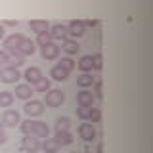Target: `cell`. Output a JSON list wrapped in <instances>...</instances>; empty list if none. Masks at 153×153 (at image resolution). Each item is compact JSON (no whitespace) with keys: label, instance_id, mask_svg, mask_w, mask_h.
Returning a JSON list of instances; mask_svg holds the SVG:
<instances>
[{"label":"cell","instance_id":"28","mask_svg":"<svg viewBox=\"0 0 153 153\" xmlns=\"http://www.w3.org/2000/svg\"><path fill=\"white\" fill-rule=\"evenodd\" d=\"M94 98L96 100H102L103 98V82H102V80H98V79H96V82H94Z\"/></svg>","mask_w":153,"mask_h":153},{"label":"cell","instance_id":"13","mask_svg":"<svg viewBox=\"0 0 153 153\" xmlns=\"http://www.w3.org/2000/svg\"><path fill=\"white\" fill-rule=\"evenodd\" d=\"M17 52H19V54H21L23 57L33 56V54L36 52V44H35V40H31V38L23 36V40L19 42V46H17Z\"/></svg>","mask_w":153,"mask_h":153},{"label":"cell","instance_id":"4","mask_svg":"<svg viewBox=\"0 0 153 153\" xmlns=\"http://www.w3.org/2000/svg\"><path fill=\"white\" fill-rule=\"evenodd\" d=\"M63 102H65V94L61 92L59 88L48 90L46 96H44V105H46V107H59Z\"/></svg>","mask_w":153,"mask_h":153},{"label":"cell","instance_id":"25","mask_svg":"<svg viewBox=\"0 0 153 153\" xmlns=\"http://www.w3.org/2000/svg\"><path fill=\"white\" fill-rule=\"evenodd\" d=\"M76 67H79L82 73H90V71H92V56H82L79 59V63H76Z\"/></svg>","mask_w":153,"mask_h":153},{"label":"cell","instance_id":"18","mask_svg":"<svg viewBox=\"0 0 153 153\" xmlns=\"http://www.w3.org/2000/svg\"><path fill=\"white\" fill-rule=\"evenodd\" d=\"M94 82H96V76H92L90 73H82L80 76H76V86L80 90H86L90 86H94Z\"/></svg>","mask_w":153,"mask_h":153},{"label":"cell","instance_id":"36","mask_svg":"<svg viewBox=\"0 0 153 153\" xmlns=\"http://www.w3.org/2000/svg\"><path fill=\"white\" fill-rule=\"evenodd\" d=\"M6 38V29L2 27V23H0V40H4Z\"/></svg>","mask_w":153,"mask_h":153},{"label":"cell","instance_id":"35","mask_svg":"<svg viewBox=\"0 0 153 153\" xmlns=\"http://www.w3.org/2000/svg\"><path fill=\"white\" fill-rule=\"evenodd\" d=\"M6 142H8V136H6V132H0V146H4Z\"/></svg>","mask_w":153,"mask_h":153},{"label":"cell","instance_id":"23","mask_svg":"<svg viewBox=\"0 0 153 153\" xmlns=\"http://www.w3.org/2000/svg\"><path fill=\"white\" fill-rule=\"evenodd\" d=\"M50 86H52V80H50V79H48V76H42V79H40V80H38V82H36L35 86H33V88H35V92H40V94H46V92H48V90H52V88H50Z\"/></svg>","mask_w":153,"mask_h":153},{"label":"cell","instance_id":"40","mask_svg":"<svg viewBox=\"0 0 153 153\" xmlns=\"http://www.w3.org/2000/svg\"><path fill=\"white\" fill-rule=\"evenodd\" d=\"M71 153H76V151H71Z\"/></svg>","mask_w":153,"mask_h":153},{"label":"cell","instance_id":"31","mask_svg":"<svg viewBox=\"0 0 153 153\" xmlns=\"http://www.w3.org/2000/svg\"><path fill=\"white\" fill-rule=\"evenodd\" d=\"M100 119H102V111H100V107H92V109H90L88 121H92V124H94V123H100Z\"/></svg>","mask_w":153,"mask_h":153},{"label":"cell","instance_id":"37","mask_svg":"<svg viewBox=\"0 0 153 153\" xmlns=\"http://www.w3.org/2000/svg\"><path fill=\"white\" fill-rule=\"evenodd\" d=\"M96 153H103V146H102V143L98 146V149H96Z\"/></svg>","mask_w":153,"mask_h":153},{"label":"cell","instance_id":"15","mask_svg":"<svg viewBox=\"0 0 153 153\" xmlns=\"http://www.w3.org/2000/svg\"><path fill=\"white\" fill-rule=\"evenodd\" d=\"M23 40V35L21 33H12L10 36L4 38V52H12V50H17L19 42Z\"/></svg>","mask_w":153,"mask_h":153},{"label":"cell","instance_id":"7","mask_svg":"<svg viewBox=\"0 0 153 153\" xmlns=\"http://www.w3.org/2000/svg\"><path fill=\"white\" fill-rule=\"evenodd\" d=\"M13 98H19V100H25V102H29V100H33V96H35V88H33L31 84L23 82V84H16V90H13Z\"/></svg>","mask_w":153,"mask_h":153},{"label":"cell","instance_id":"10","mask_svg":"<svg viewBox=\"0 0 153 153\" xmlns=\"http://www.w3.org/2000/svg\"><path fill=\"white\" fill-rule=\"evenodd\" d=\"M48 35H50L52 42H54V40H61V42H63V40H67L69 33H67V27H65V25H61V23H56V25L50 27Z\"/></svg>","mask_w":153,"mask_h":153},{"label":"cell","instance_id":"24","mask_svg":"<svg viewBox=\"0 0 153 153\" xmlns=\"http://www.w3.org/2000/svg\"><path fill=\"white\" fill-rule=\"evenodd\" d=\"M71 119L69 117H57L56 119V132H69Z\"/></svg>","mask_w":153,"mask_h":153},{"label":"cell","instance_id":"19","mask_svg":"<svg viewBox=\"0 0 153 153\" xmlns=\"http://www.w3.org/2000/svg\"><path fill=\"white\" fill-rule=\"evenodd\" d=\"M50 76H52L50 80H57V82H63V80L69 79V73H67L65 69H61L59 65H54V67L50 69Z\"/></svg>","mask_w":153,"mask_h":153},{"label":"cell","instance_id":"20","mask_svg":"<svg viewBox=\"0 0 153 153\" xmlns=\"http://www.w3.org/2000/svg\"><path fill=\"white\" fill-rule=\"evenodd\" d=\"M40 149L44 153H57L59 151V146H57V142L54 138H46L44 142H40Z\"/></svg>","mask_w":153,"mask_h":153},{"label":"cell","instance_id":"22","mask_svg":"<svg viewBox=\"0 0 153 153\" xmlns=\"http://www.w3.org/2000/svg\"><path fill=\"white\" fill-rule=\"evenodd\" d=\"M54 140L57 142L59 147H63V146H71L73 143V136H71V132H56Z\"/></svg>","mask_w":153,"mask_h":153},{"label":"cell","instance_id":"32","mask_svg":"<svg viewBox=\"0 0 153 153\" xmlns=\"http://www.w3.org/2000/svg\"><path fill=\"white\" fill-rule=\"evenodd\" d=\"M8 65H10V56L4 50H0V69H2V67H8Z\"/></svg>","mask_w":153,"mask_h":153},{"label":"cell","instance_id":"17","mask_svg":"<svg viewBox=\"0 0 153 153\" xmlns=\"http://www.w3.org/2000/svg\"><path fill=\"white\" fill-rule=\"evenodd\" d=\"M61 50L67 54V57L69 56H75L76 52L80 50V46H79V42L76 40H73V38H67V40H63L61 42Z\"/></svg>","mask_w":153,"mask_h":153},{"label":"cell","instance_id":"8","mask_svg":"<svg viewBox=\"0 0 153 153\" xmlns=\"http://www.w3.org/2000/svg\"><path fill=\"white\" fill-rule=\"evenodd\" d=\"M65 27H67V33L73 36V40L80 38V36L86 33V29H84V25H82V19H73V21H69Z\"/></svg>","mask_w":153,"mask_h":153},{"label":"cell","instance_id":"38","mask_svg":"<svg viewBox=\"0 0 153 153\" xmlns=\"http://www.w3.org/2000/svg\"><path fill=\"white\" fill-rule=\"evenodd\" d=\"M0 132H4V126H2V123H0Z\"/></svg>","mask_w":153,"mask_h":153},{"label":"cell","instance_id":"9","mask_svg":"<svg viewBox=\"0 0 153 153\" xmlns=\"http://www.w3.org/2000/svg\"><path fill=\"white\" fill-rule=\"evenodd\" d=\"M76 132H79V136L82 138L84 142H92L96 140V128L92 123H80L79 128H76Z\"/></svg>","mask_w":153,"mask_h":153},{"label":"cell","instance_id":"6","mask_svg":"<svg viewBox=\"0 0 153 153\" xmlns=\"http://www.w3.org/2000/svg\"><path fill=\"white\" fill-rule=\"evenodd\" d=\"M19 149L25 151V153H36L40 149V140L35 138V136H25L19 142Z\"/></svg>","mask_w":153,"mask_h":153},{"label":"cell","instance_id":"1","mask_svg":"<svg viewBox=\"0 0 153 153\" xmlns=\"http://www.w3.org/2000/svg\"><path fill=\"white\" fill-rule=\"evenodd\" d=\"M19 128L25 136H35V138H50V128H48L46 123L42 121H36V119H27V121H21L19 123Z\"/></svg>","mask_w":153,"mask_h":153},{"label":"cell","instance_id":"29","mask_svg":"<svg viewBox=\"0 0 153 153\" xmlns=\"http://www.w3.org/2000/svg\"><path fill=\"white\" fill-rule=\"evenodd\" d=\"M102 67H103V57H102V54H94L92 56V69L94 71H102Z\"/></svg>","mask_w":153,"mask_h":153},{"label":"cell","instance_id":"14","mask_svg":"<svg viewBox=\"0 0 153 153\" xmlns=\"http://www.w3.org/2000/svg\"><path fill=\"white\" fill-rule=\"evenodd\" d=\"M94 94L88 92V90H80L79 94H76V103H79V107H94Z\"/></svg>","mask_w":153,"mask_h":153},{"label":"cell","instance_id":"2","mask_svg":"<svg viewBox=\"0 0 153 153\" xmlns=\"http://www.w3.org/2000/svg\"><path fill=\"white\" fill-rule=\"evenodd\" d=\"M23 111L29 115V119H35V117L44 115L46 105H44V102H40V100H29V102H25V105H23Z\"/></svg>","mask_w":153,"mask_h":153},{"label":"cell","instance_id":"34","mask_svg":"<svg viewBox=\"0 0 153 153\" xmlns=\"http://www.w3.org/2000/svg\"><path fill=\"white\" fill-rule=\"evenodd\" d=\"M17 25H19L17 19H4V21H2V27H13V29H16Z\"/></svg>","mask_w":153,"mask_h":153},{"label":"cell","instance_id":"21","mask_svg":"<svg viewBox=\"0 0 153 153\" xmlns=\"http://www.w3.org/2000/svg\"><path fill=\"white\" fill-rule=\"evenodd\" d=\"M13 92H10V90H0V107H6L10 109L13 105Z\"/></svg>","mask_w":153,"mask_h":153},{"label":"cell","instance_id":"26","mask_svg":"<svg viewBox=\"0 0 153 153\" xmlns=\"http://www.w3.org/2000/svg\"><path fill=\"white\" fill-rule=\"evenodd\" d=\"M57 65H59L61 69H65L67 73H71V71H73L75 67H76V63H75V59H73V57H61V61H59Z\"/></svg>","mask_w":153,"mask_h":153},{"label":"cell","instance_id":"30","mask_svg":"<svg viewBox=\"0 0 153 153\" xmlns=\"http://www.w3.org/2000/svg\"><path fill=\"white\" fill-rule=\"evenodd\" d=\"M90 109H92V107H76V117H79L80 121H88Z\"/></svg>","mask_w":153,"mask_h":153},{"label":"cell","instance_id":"5","mask_svg":"<svg viewBox=\"0 0 153 153\" xmlns=\"http://www.w3.org/2000/svg\"><path fill=\"white\" fill-rule=\"evenodd\" d=\"M19 79H21V73H19V69H16V67L8 65V67H2V69H0V82L16 84Z\"/></svg>","mask_w":153,"mask_h":153},{"label":"cell","instance_id":"11","mask_svg":"<svg viewBox=\"0 0 153 153\" xmlns=\"http://www.w3.org/2000/svg\"><path fill=\"white\" fill-rule=\"evenodd\" d=\"M40 56H42L44 61H54V59L59 57V46H57L56 42H52V44H48V46H42Z\"/></svg>","mask_w":153,"mask_h":153},{"label":"cell","instance_id":"16","mask_svg":"<svg viewBox=\"0 0 153 153\" xmlns=\"http://www.w3.org/2000/svg\"><path fill=\"white\" fill-rule=\"evenodd\" d=\"M29 27H31V31L36 33V35H42V33L50 31V23H48L46 19H31V21H29Z\"/></svg>","mask_w":153,"mask_h":153},{"label":"cell","instance_id":"27","mask_svg":"<svg viewBox=\"0 0 153 153\" xmlns=\"http://www.w3.org/2000/svg\"><path fill=\"white\" fill-rule=\"evenodd\" d=\"M35 44H38V46H48V44H52V38H50V35L48 33H42V35H36V40H35Z\"/></svg>","mask_w":153,"mask_h":153},{"label":"cell","instance_id":"33","mask_svg":"<svg viewBox=\"0 0 153 153\" xmlns=\"http://www.w3.org/2000/svg\"><path fill=\"white\" fill-rule=\"evenodd\" d=\"M82 25H84V29H94L100 25V21L98 19H82Z\"/></svg>","mask_w":153,"mask_h":153},{"label":"cell","instance_id":"39","mask_svg":"<svg viewBox=\"0 0 153 153\" xmlns=\"http://www.w3.org/2000/svg\"><path fill=\"white\" fill-rule=\"evenodd\" d=\"M82 153H90V151H82Z\"/></svg>","mask_w":153,"mask_h":153},{"label":"cell","instance_id":"3","mask_svg":"<svg viewBox=\"0 0 153 153\" xmlns=\"http://www.w3.org/2000/svg\"><path fill=\"white\" fill-rule=\"evenodd\" d=\"M0 123H2L4 128H16L21 123V115H19L17 109H6L0 117Z\"/></svg>","mask_w":153,"mask_h":153},{"label":"cell","instance_id":"12","mask_svg":"<svg viewBox=\"0 0 153 153\" xmlns=\"http://www.w3.org/2000/svg\"><path fill=\"white\" fill-rule=\"evenodd\" d=\"M21 76H23V79L27 80V84L35 86V84H36V82H38V80H40V79H42L44 75H42L40 67H27V69H25V73H23Z\"/></svg>","mask_w":153,"mask_h":153}]
</instances>
